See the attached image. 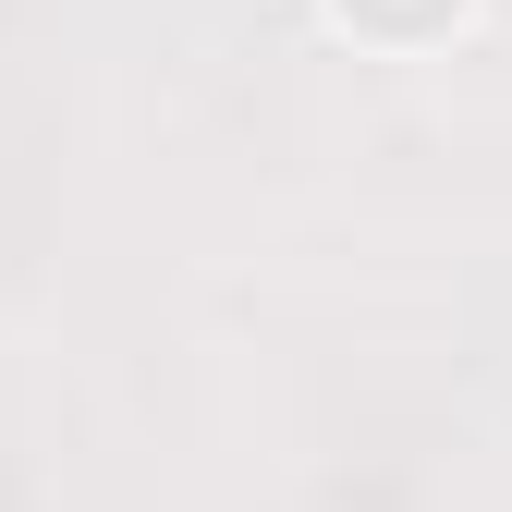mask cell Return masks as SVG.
I'll return each instance as SVG.
<instances>
[{"instance_id":"obj_1","label":"cell","mask_w":512,"mask_h":512,"mask_svg":"<svg viewBox=\"0 0 512 512\" xmlns=\"http://www.w3.org/2000/svg\"><path fill=\"white\" fill-rule=\"evenodd\" d=\"M464 13H476V0H330V25L366 37V49H439Z\"/></svg>"}]
</instances>
